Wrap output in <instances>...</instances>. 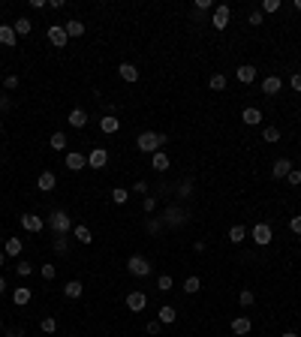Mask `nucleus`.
Segmentation results:
<instances>
[{
	"mask_svg": "<svg viewBox=\"0 0 301 337\" xmlns=\"http://www.w3.org/2000/svg\"><path fill=\"white\" fill-rule=\"evenodd\" d=\"M172 286H175V280H172L169 274H160V277H157V289H160V292H172Z\"/></svg>",
	"mask_w": 301,
	"mask_h": 337,
	"instance_id": "obj_40",
	"label": "nucleus"
},
{
	"mask_svg": "<svg viewBox=\"0 0 301 337\" xmlns=\"http://www.w3.org/2000/svg\"><path fill=\"white\" fill-rule=\"evenodd\" d=\"M21 247H24L21 238H6V250H3V253H6L9 259H15V256H21Z\"/></svg>",
	"mask_w": 301,
	"mask_h": 337,
	"instance_id": "obj_28",
	"label": "nucleus"
},
{
	"mask_svg": "<svg viewBox=\"0 0 301 337\" xmlns=\"http://www.w3.org/2000/svg\"><path fill=\"white\" fill-rule=\"evenodd\" d=\"M12 30H15V36H30V30H33V24H30V18H15L12 21Z\"/></svg>",
	"mask_w": 301,
	"mask_h": 337,
	"instance_id": "obj_22",
	"label": "nucleus"
},
{
	"mask_svg": "<svg viewBox=\"0 0 301 337\" xmlns=\"http://www.w3.org/2000/svg\"><path fill=\"white\" fill-rule=\"evenodd\" d=\"M280 337H298V334H295V331H283Z\"/></svg>",
	"mask_w": 301,
	"mask_h": 337,
	"instance_id": "obj_58",
	"label": "nucleus"
},
{
	"mask_svg": "<svg viewBox=\"0 0 301 337\" xmlns=\"http://www.w3.org/2000/svg\"><path fill=\"white\" fill-rule=\"evenodd\" d=\"M30 298H33L30 286H18V289H12V304H15V307H24V304H30Z\"/></svg>",
	"mask_w": 301,
	"mask_h": 337,
	"instance_id": "obj_18",
	"label": "nucleus"
},
{
	"mask_svg": "<svg viewBox=\"0 0 301 337\" xmlns=\"http://www.w3.org/2000/svg\"><path fill=\"white\" fill-rule=\"evenodd\" d=\"M142 208H145L148 214H154V208H157V199H154V196H145V199H142Z\"/></svg>",
	"mask_w": 301,
	"mask_h": 337,
	"instance_id": "obj_45",
	"label": "nucleus"
},
{
	"mask_svg": "<svg viewBox=\"0 0 301 337\" xmlns=\"http://www.w3.org/2000/svg\"><path fill=\"white\" fill-rule=\"evenodd\" d=\"M292 169H295V166H292V160H289V157H277V160L271 163V178H286Z\"/></svg>",
	"mask_w": 301,
	"mask_h": 337,
	"instance_id": "obj_9",
	"label": "nucleus"
},
{
	"mask_svg": "<svg viewBox=\"0 0 301 337\" xmlns=\"http://www.w3.org/2000/svg\"><path fill=\"white\" fill-rule=\"evenodd\" d=\"M289 229H292L295 235H301V214H298V217H292V220H289Z\"/></svg>",
	"mask_w": 301,
	"mask_h": 337,
	"instance_id": "obj_51",
	"label": "nucleus"
},
{
	"mask_svg": "<svg viewBox=\"0 0 301 337\" xmlns=\"http://www.w3.org/2000/svg\"><path fill=\"white\" fill-rule=\"evenodd\" d=\"M3 87H6V90H15V87H18V75H6V78H3Z\"/></svg>",
	"mask_w": 301,
	"mask_h": 337,
	"instance_id": "obj_48",
	"label": "nucleus"
},
{
	"mask_svg": "<svg viewBox=\"0 0 301 337\" xmlns=\"http://www.w3.org/2000/svg\"><path fill=\"white\" fill-rule=\"evenodd\" d=\"M238 304H241V307H253V304H256L253 289H241V292H238Z\"/></svg>",
	"mask_w": 301,
	"mask_h": 337,
	"instance_id": "obj_37",
	"label": "nucleus"
},
{
	"mask_svg": "<svg viewBox=\"0 0 301 337\" xmlns=\"http://www.w3.org/2000/svg\"><path fill=\"white\" fill-rule=\"evenodd\" d=\"M289 84H292V90H295V93H301V72H292Z\"/></svg>",
	"mask_w": 301,
	"mask_h": 337,
	"instance_id": "obj_50",
	"label": "nucleus"
},
{
	"mask_svg": "<svg viewBox=\"0 0 301 337\" xmlns=\"http://www.w3.org/2000/svg\"><path fill=\"white\" fill-rule=\"evenodd\" d=\"M36 187H39L42 193H51V190L57 187V178H54V172H42V175L36 178Z\"/></svg>",
	"mask_w": 301,
	"mask_h": 337,
	"instance_id": "obj_21",
	"label": "nucleus"
},
{
	"mask_svg": "<svg viewBox=\"0 0 301 337\" xmlns=\"http://www.w3.org/2000/svg\"><path fill=\"white\" fill-rule=\"evenodd\" d=\"M250 331H253L250 316H235V319H232V334H235V337H247Z\"/></svg>",
	"mask_w": 301,
	"mask_h": 337,
	"instance_id": "obj_12",
	"label": "nucleus"
},
{
	"mask_svg": "<svg viewBox=\"0 0 301 337\" xmlns=\"http://www.w3.org/2000/svg\"><path fill=\"white\" fill-rule=\"evenodd\" d=\"M280 87H283V81H280V75H268V78H262V93H268V96H274V93H280Z\"/></svg>",
	"mask_w": 301,
	"mask_h": 337,
	"instance_id": "obj_20",
	"label": "nucleus"
},
{
	"mask_svg": "<svg viewBox=\"0 0 301 337\" xmlns=\"http://www.w3.org/2000/svg\"><path fill=\"white\" fill-rule=\"evenodd\" d=\"M3 334L6 337H24V331H21V328H3Z\"/></svg>",
	"mask_w": 301,
	"mask_h": 337,
	"instance_id": "obj_54",
	"label": "nucleus"
},
{
	"mask_svg": "<svg viewBox=\"0 0 301 337\" xmlns=\"http://www.w3.org/2000/svg\"><path fill=\"white\" fill-rule=\"evenodd\" d=\"M48 145H51L54 151H63V148H66V133L54 130V133H51V139H48Z\"/></svg>",
	"mask_w": 301,
	"mask_h": 337,
	"instance_id": "obj_33",
	"label": "nucleus"
},
{
	"mask_svg": "<svg viewBox=\"0 0 301 337\" xmlns=\"http://www.w3.org/2000/svg\"><path fill=\"white\" fill-rule=\"evenodd\" d=\"M39 274H42L45 280H54V274H57V268H54V265H42V268H39Z\"/></svg>",
	"mask_w": 301,
	"mask_h": 337,
	"instance_id": "obj_46",
	"label": "nucleus"
},
{
	"mask_svg": "<svg viewBox=\"0 0 301 337\" xmlns=\"http://www.w3.org/2000/svg\"><path fill=\"white\" fill-rule=\"evenodd\" d=\"M229 18H232V9L223 3V6H214V15H211V27L217 30H226L229 27Z\"/></svg>",
	"mask_w": 301,
	"mask_h": 337,
	"instance_id": "obj_7",
	"label": "nucleus"
},
{
	"mask_svg": "<svg viewBox=\"0 0 301 337\" xmlns=\"http://www.w3.org/2000/svg\"><path fill=\"white\" fill-rule=\"evenodd\" d=\"M241 121H244L247 127H259V124H262V111H259L256 105H247V108L241 111Z\"/></svg>",
	"mask_w": 301,
	"mask_h": 337,
	"instance_id": "obj_15",
	"label": "nucleus"
},
{
	"mask_svg": "<svg viewBox=\"0 0 301 337\" xmlns=\"http://www.w3.org/2000/svg\"><path fill=\"white\" fill-rule=\"evenodd\" d=\"M3 105H6V99H3V96H0V108H3Z\"/></svg>",
	"mask_w": 301,
	"mask_h": 337,
	"instance_id": "obj_60",
	"label": "nucleus"
},
{
	"mask_svg": "<svg viewBox=\"0 0 301 337\" xmlns=\"http://www.w3.org/2000/svg\"><path fill=\"white\" fill-rule=\"evenodd\" d=\"M193 6H196V12H205V9H214V3H211V0H196Z\"/></svg>",
	"mask_w": 301,
	"mask_h": 337,
	"instance_id": "obj_49",
	"label": "nucleus"
},
{
	"mask_svg": "<svg viewBox=\"0 0 301 337\" xmlns=\"http://www.w3.org/2000/svg\"><path fill=\"white\" fill-rule=\"evenodd\" d=\"M0 133H3V121H0Z\"/></svg>",
	"mask_w": 301,
	"mask_h": 337,
	"instance_id": "obj_62",
	"label": "nucleus"
},
{
	"mask_svg": "<svg viewBox=\"0 0 301 337\" xmlns=\"http://www.w3.org/2000/svg\"><path fill=\"white\" fill-rule=\"evenodd\" d=\"M45 226H48L54 235H69V232H72V217H69L66 211H60V208H57V211H51V214H48Z\"/></svg>",
	"mask_w": 301,
	"mask_h": 337,
	"instance_id": "obj_1",
	"label": "nucleus"
},
{
	"mask_svg": "<svg viewBox=\"0 0 301 337\" xmlns=\"http://www.w3.org/2000/svg\"><path fill=\"white\" fill-rule=\"evenodd\" d=\"M145 331H148V334H151V337H157V334H160V331H163V322H160V319H151V322L145 325Z\"/></svg>",
	"mask_w": 301,
	"mask_h": 337,
	"instance_id": "obj_43",
	"label": "nucleus"
},
{
	"mask_svg": "<svg viewBox=\"0 0 301 337\" xmlns=\"http://www.w3.org/2000/svg\"><path fill=\"white\" fill-rule=\"evenodd\" d=\"M151 169H154V172H166V169H169V157H166L163 151L151 154Z\"/></svg>",
	"mask_w": 301,
	"mask_h": 337,
	"instance_id": "obj_26",
	"label": "nucleus"
},
{
	"mask_svg": "<svg viewBox=\"0 0 301 337\" xmlns=\"http://www.w3.org/2000/svg\"><path fill=\"white\" fill-rule=\"evenodd\" d=\"M235 78H238L241 84H250V81H256V66H253V63H241V66L235 69Z\"/></svg>",
	"mask_w": 301,
	"mask_h": 337,
	"instance_id": "obj_14",
	"label": "nucleus"
},
{
	"mask_svg": "<svg viewBox=\"0 0 301 337\" xmlns=\"http://www.w3.org/2000/svg\"><path fill=\"white\" fill-rule=\"evenodd\" d=\"M72 238H75L78 244H93L90 229H87V226H81V223H78V226H72Z\"/></svg>",
	"mask_w": 301,
	"mask_h": 337,
	"instance_id": "obj_24",
	"label": "nucleus"
},
{
	"mask_svg": "<svg viewBox=\"0 0 301 337\" xmlns=\"http://www.w3.org/2000/svg\"><path fill=\"white\" fill-rule=\"evenodd\" d=\"M244 238H247V226H232V229H229V241H232V244H241Z\"/></svg>",
	"mask_w": 301,
	"mask_h": 337,
	"instance_id": "obj_36",
	"label": "nucleus"
},
{
	"mask_svg": "<svg viewBox=\"0 0 301 337\" xmlns=\"http://www.w3.org/2000/svg\"><path fill=\"white\" fill-rule=\"evenodd\" d=\"M247 21H250L253 27H259V24H262V12H250V18H247Z\"/></svg>",
	"mask_w": 301,
	"mask_h": 337,
	"instance_id": "obj_52",
	"label": "nucleus"
},
{
	"mask_svg": "<svg viewBox=\"0 0 301 337\" xmlns=\"http://www.w3.org/2000/svg\"><path fill=\"white\" fill-rule=\"evenodd\" d=\"M63 163H66V169H72V172H81V169L87 166V157H84V154H78V151H69V154L63 157Z\"/></svg>",
	"mask_w": 301,
	"mask_h": 337,
	"instance_id": "obj_13",
	"label": "nucleus"
},
{
	"mask_svg": "<svg viewBox=\"0 0 301 337\" xmlns=\"http://www.w3.org/2000/svg\"><path fill=\"white\" fill-rule=\"evenodd\" d=\"M295 9H298V12H301V0H295Z\"/></svg>",
	"mask_w": 301,
	"mask_h": 337,
	"instance_id": "obj_59",
	"label": "nucleus"
},
{
	"mask_svg": "<svg viewBox=\"0 0 301 337\" xmlns=\"http://www.w3.org/2000/svg\"><path fill=\"white\" fill-rule=\"evenodd\" d=\"M136 148H139L142 154H157V151H160V133H154V130H145V133H139V139H136Z\"/></svg>",
	"mask_w": 301,
	"mask_h": 337,
	"instance_id": "obj_4",
	"label": "nucleus"
},
{
	"mask_svg": "<svg viewBox=\"0 0 301 337\" xmlns=\"http://www.w3.org/2000/svg\"><path fill=\"white\" fill-rule=\"evenodd\" d=\"M99 130H103L106 136H115V133L121 130V121H118L115 115H103V118H99Z\"/></svg>",
	"mask_w": 301,
	"mask_h": 337,
	"instance_id": "obj_17",
	"label": "nucleus"
},
{
	"mask_svg": "<svg viewBox=\"0 0 301 337\" xmlns=\"http://www.w3.org/2000/svg\"><path fill=\"white\" fill-rule=\"evenodd\" d=\"M106 163H109V151L106 148H93L87 154V166L90 169H106Z\"/></svg>",
	"mask_w": 301,
	"mask_h": 337,
	"instance_id": "obj_11",
	"label": "nucleus"
},
{
	"mask_svg": "<svg viewBox=\"0 0 301 337\" xmlns=\"http://www.w3.org/2000/svg\"><path fill=\"white\" fill-rule=\"evenodd\" d=\"M3 292H6V280L0 277V295H3Z\"/></svg>",
	"mask_w": 301,
	"mask_h": 337,
	"instance_id": "obj_56",
	"label": "nucleus"
},
{
	"mask_svg": "<svg viewBox=\"0 0 301 337\" xmlns=\"http://www.w3.org/2000/svg\"><path fill=\"white\" fill-rule=\"evenodd\" d=\"M133 193H148V184H145V181H136V184H133Z\"/></svg>",
	"mask_w": 301,
	"mask_h": 337,
	"instance_id": "obj_53",
	"label": "nucleus"
},
{
	"mask_svg": "<svg viewBox=\"0 0 301 337\" xmlns=\"http://www.w3.org/2000/svg\"><path fill=\"white\" fill-rule=\"evenodd\" d=\"M163 226H172V229H178V226H184L187 220H190V211L187 208H181V205H169L166 211H163Z\"/></svg>",
	"mask_w": 301,
	"mask_h": 337,
	"instance_id": "obj_2",
	"label": "nucleus"
},
{
	"mask_svg": "<svg viewBox=\"0 0 301 337\" xmlns=\"http://www.w3.org/2000/svg\"><path fill=\"white\" fill-rule=\"evenodd\" d=\"M175 316H178V313H175V307H169V304H163V307H160V313H157V319H160L163 325H172V322H175Z\"/></svg>",
	"mask_w": 301,
	"mask_h": 337,
	"instance_id": "obj_32",
	"label": "nucleus"
},
{
	"mask_svg": "<svg viewBox=\"0 0 301 337\" xmlns=\"http://www.w3.org/2000/svg\"><path fill=\"white\" fill-rule=\"evenodd\" d=\"M18 223H21V229H24V232H30V235H36V232H42V229H45V220H42V217H36V214H21V220H18Z\"/></svg>",
	"mask_w": 301,
	"mask_h": 337,
	"instance_id": "obj_8",
	"label": "nucleus"
},
{
	"mask_svg": "<svg viewBox=\"0 0 301 337\" xmlns=\"http://www.w3.org/2000/svg\"><path fill=\"white\" fill-rule=\"evenodd\" d=\"M66 124H69V127H75V130L87 127V111H84V108H72V111L66 115Z\"/></svg>",
	"mask_w": 301,
	"mask_h": 337,
	"instance_id": "obj_16",
	"label": "nucleus"
},
{
	"mask_svg": "<svg viewBox=\"0 0 301 337\" xmlns=\"http://www.w3.org/2000/svg\"><path fill=\"white\" fill-rule=\"evenodd\" d=\"M127 199H130V190H124V187H115V190H112V202H115V205H124Z\"/></svg>",
	"mask_w": 301,
	"mask_h": 337,
	"instance_id": "obj_39",
	"label": "nucleus"
},
{
	"mask_svg": "<svg viewBox=\"0 0 301 337\" xmlns=\"http://www.w3.org/2000/svg\"><path fill=\"white\" fill-rule=\"evenodd\" d=\"M145 304H148V295H145V292H139V289L127 292V310L139 313V310H145Z\"/></svg>",
	"mask_w": 301,
	"mask_h": 337,
	"instance_id": "obj_10",
	"label": "nucleus"
},
{
	"mask_svg": "<svg viewBox=\"0 0 301 337\" xmlns=\"http://www.w3.org/2000/svg\"><path fill=\"white\" fill-rule=\"evenodd\" d=\"M30 6H33V9H45L48 3H45V0H30Z\"/></svg>",
	"mask_w": 301,
	"mask_h": 337,
	"instance_id": "obj_55",
	"label": "nucleus"
},
{
	"mask_svg": "<svg viewBox=\"0 0 301 337\" xmlns=\"http://www.w3.org/2000/svg\"><path fill=\"white\" fill-rule=\"evenodd\" d=\"M145 232H148V235H160V232H163V220H160V217L145 220Z\"/></svg>",
	"mask_w": 301,
	"mask_h": 337,
	"instance_id": "obj_35",
	"label": "nucleus"
},
{
	"mask_svg": "<svg viewBox=\"0 0 301 337\" xmlns=\"http://www.w3.org/2000/svg\"><path fill=\"white\" fill-rule=\"evenodd\" d=\"M39 328H42L45 334H54V331H57V319H54V316H45V319L39 322Z\"/></svg>",
	"mask_w": 301,
	"mask_h": 337,
	"instance_id": "obj_41",
	"label": "nucleus"
},
{
	"mask_svg": "<svg viewBox=\"0 0 301 337\" xmlns=\"http://www.w3.org/2000/svg\"><path fill=\"white\" fill-rule=\"evenodd\" d=\"M0 241H3V235H0Z\"/></svg>",
	"mask_w": 301,
	"mask_h": 337,
	"instance_id": "obj_63",
	"label": "nucleus"
},
{
	"mask_svg": "<svg viewBox=\"0 0 301 337\" xmlns=\"http://www.w3.org/2000/svg\"><path fill=\"white\" fill-rule=\"evenodd\" d=\"M277 9H280V0H262V9L259 12L265 15V12H277Z\"/></svg>",
	"mask_w": 301,
	"mask_h": 337,
	"instance_id": "obj_44",
	"label": "nucleus"
},
{
	"mask_svg": "<svg viewBox=\"0 0 301 337\" xmlns=\"http://www.w3.org/2000/svg\"><path fill=\"white\" fill-rule=\"evenodd\" d=\"M81 292H84V286H81L78 280H69V283L63 286V295H66V298H72V301H75V298H81Z\"/></svg>",
	"mask_w": 301,
	"mask_h": 337,
	"instance_id": "obj_29",
	"label": "nucleus"
},
{
	"mask_svg": "<svg viewBox=\"0 0 301 337\" xmlns=\"http://www.w3.org/2000/svg\"><path fill=\"white\" fill-rule=\"evenodd\" d=\"M262 139H265L268 145H277V142H280V130H277V127H265V130H262Z\"/></svg>",
	"mask_w": 301,
	"mask_h": 337,
	"instance_id": "obj_38",
	"label": "nucleus"
},
{
	"mask_svg": "<svg viewBox=\"0 0 301 337\" xmlns=\"http://www.w3.org/2000/svg\"><path fill=\"white\" fill-rule=\"evenodd\" d=\"M45 36H48V42H51L54 48H66V42H69V36H66V30H63V24H48V30H45Z\"/></svg>",
	"mask_w": 301,
	"mask_h": 337,
	"instance_id": "obj_6",
	"label": "nucleus"
},
{
	"mask_svg": "<svg viewBox=\"0 0 301 337\" xmlns=\"http://www.w3.org/2000/svg\"><path fill=\"white\" fill-rule=\"evenodd\" d=\"M199 289H202V280H199L196 274H190V277L184 280V292H187V295H196Z\"/></svg>",
	"mask_w": 301,
	"mask_h": 337,
	"instance_id": "obj_34",
	"label": "nucleus"
},
{
	"mask_svg": "<svg viewBox=\"0 0 301 337\" xmlns=\"http://www.w3.org/2000/svg\"><path fill=\"white\" fill-rule=\"evenodd\" d=\"M175 196H178V199H190V196H193V178H184V181L175 187Z\"/></svg>",
	"mask_w": 301,
	"mask_h": 337,
	"instance_id": "obj_27",
	"label": "nucleus"
},
{
	"mask_svg": "<svg viewBox=\"0 0 301 337\" xmlns=\"http://www.w3.org/2000/svg\"><path fill=\"white\" fill-rule=\"evenodd\" d=\"M15 274H18V277H30V274H33V265H30V262H18V265H15Z\"/></svg>",
	"mask_w": 301,
	"mask_h": 337,
	"instance_id": "obj_42",
	"label": "nucleus"
},
{
	"mask_svg": "<svg viewBox=\"0 0 301 337\" xmlns=\"http://www.w3.org/2000/svg\"><path fill=\"white\" fill-rule=\"evenodd\" d=\"M151 259H145L142 253H133L130 259H127V271L133 274V277H151Z\"/></svg>",
	"mask_w": 301,
	"mask_h": 337,
	"instance_id": "obj_3",
	"label": "nucleus"
},
{
	"mask_svg": "<svg viewBox=\"0 0 301 337\" xmlns=\"http://www.w3.org/2000/svg\"><path fill=\"white\" fill-rule=\"evenodd\" d=\"M3 265H6V253H0V268H3Z\"/></svg>",
	"mask_w": 301,
	"mask_h": 337,
	"instance_id": "obj_57",
	"label": "nucleus"
},
{
	"mask_svg": "<svg viewBox=\"0 0 301 337\" xmlns=\"http://www.w3.org/2000/svg\"><path fill=\"white\" fill-rule=\"evenodd\" d=\"M3 328H6V325H3V319H0V331H3Z\"/></svg>",
	"mask_w": 301,
	"mask_h": 337,
	"instance_id": "obj_61",
	"label": "nucleus"
},
{
	"mask_svg": "<svg viewBox=\"0 0 301 337\" xmlns=\"http://www.w3.org/2000/svg\"><path fill=\"white\" fill-rule=\"evenodd\" d=\"M63 30H66V36L72 39V36H84V24L78 21V18H69L66 24H63Z\"/></svg>",
	"mask_w": 301,
	"mask_h": 337,
	"instance_id": "obj_25",
	"label": "nucleus"
},
{
	"mask_svg": "<svg viewBox=\"0 0 301 337\" xmlns=\"http://www.w3.org/2000/svg\"><path fill=\"white\" fill-rule=\"evenodd\" d=\"M118 75H121L124 81H130V84L139 81V69H136L133 63H121V66H118Z\"/></svg>",
	"mask_w": 301,
	"mask_h": 337,
	"instance_id": "obj_23",
	"label": "nucleus"
},
{
	"mask_svg": "<svg viewBox=\"0 0 301 337\" xmlns=\"http://www.w3.org/2000/svg\"><path fill=\"white\" fill-rule=\"evenodd\" d=\"M226 84H229V78H226L223 72H214V75L208 78V87H211V90H226Z\"/></svg>",
	"mask_w": 301,
	"mask_h": 337,
	"instance_id": "obj_30",
	"label": "nucleus"
},
{
	"mask_svg": "<svg viewBox=\"0 0 301 337\" xmlns=\"http://www.w3.org/2000/svg\"><path fill=\"white\" fill-rule=\"evenodd\" d=\"M0 45H6V48H15L18 45V36H15L12 24H0Z\"/></svg>",
	"mask_w": 301,
	"mask_h": 337,
	"instance_id": "obj_19",
	"label": "nucleus"
},
{
	"mask_svg": "<svg viewBox=\"0 0 301 337\" xmlns=\"http://www.w3.org/2000/svg\"><path fill=\"white\" fill-rule=\"evenodd\" d=\"M51 244H54V253H57V256H66V253H69V238H66V235H54Z\"/></svg>",
	"mask_w": 301,
	"mask_h": 337,
	"instance_id": "obj_31",
	"label": "nucleus"
},
{
	"mask_svg": "<svg viewBox=\"0 0 301 337\" xmlns=\"http://www.w3.org/2000/svg\"><path fill=\"white\" fill-rule=\"evenodd\" d=\"M250 238H253V244H259V247L271 244V238H274V232H271V223H256V226L250 229Z\"/></svg>",
	"mask_w": 301,
	"mask_h": 337,
	"instance_id": "obj_5",
	"label": "nucleus"
},
{
	"mask_svg": "<svg viewBox=\"0 0 301 337\" xmlns=\"http://www.w3.org/2000/svg\"><path fill=\"white\" fill-rule=\"evenodd\" d=\"M286 181H289L292 187H298V184H301V169H292V172L286 175Z\"/></svg>",
	"mask_w": 301,
	"mask_h": 337,
	"instance_id": "obj_47",
	"label": "nucleus"
}]
</instances>
